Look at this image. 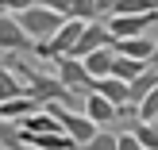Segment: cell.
<instances>
[{"label":"cell","instance_id":"obj_1","mask_svg":"<svg viewBox=\"0 0 158 150\" xmlns=\"http://www.w3.org/2000/svg\"><path fill=\"white\" fill-rule=\"evenodd\" d=\"M15 19L23 23V31H27L35 43H43V39L58 35V31H62V23H66L69 15L54 12V8H46V4H31V8H23V12H15Z\"/></svg>","mask_w":158,"mask_h":150},{"label":"cell","instance_id":"obj_2","mask_svg":"<svg viewBox=\"0 0 158 150\" xmlns=\"http://www.w3.org/2000/svg\"><path fill=\"white\" fill-rule=\"evenodd\" d=\"M85 23L89 19H77V15H69L66 23H62V31L58 35H50V39H43V43H35V54L39 58H62V54H73V46H77V39H81V31H85Z\"/></svg>","mask_w":158,"mask_h":150},{"label":"cell","instance_id":"obj_3","mask_svg":"<svg viewBox=\"0 0 158 150\" xmlns=\"http://www.w3.org/2000/svg\"><path fill=\"white\" fill-rule=\"evenodd\" d=\"M54 73L62 77V81L69 85V89L77 92V96H89L93 89H97V77L85 69L81 58H73V54H62V58H54Z\"/></svg>","mask_w":158,"mask_h":150},{"label":"cell","instance_id":"obj_4","mask_svg":"<svg viewBox=\"0 0 158 150\" xmlns=\"http://www.w3.org/2000/svg\"><path fill=\"white\" fill-rule=\"evenodd\" d=\"M23 50H35V39L23 31L15 12H0V54H23Z\"/></svg>","mask_w":158,"mask_h":150},{"label":"cell","instance_id":"obj_5","mask_svg":"<svg viewBox=\"0 0 158 150\" xmlns=\"http://www.w3.org/2000/svg\"><path fill=\"white\" fill-rule=\"evenodd\" d=\"M158 23V12H139V15H108V31L112 39H131V35H147V27Z\"/></svg>","mask_w":158,"mask_h":150},{"label":"cell","instance_id":"obj_6","mask_svg":"<svg viewBox=\"0 0 158 150\" xmlns=\"http://www.w3.org/2000/svg\"><path fill=\"white\" fill-rule=\"evenodd\" d=\"M85 116H89V120H97L100 127H120V108H116L104 92H97V89L85 96Z\"/></svg>","mask_w":158,"mask_h":150},{"label":"cell","instance_id":"obj_7","mask_svg":"<svg viewBox=\"0 0 158 150\" xmlns=\"http://www.w3.org/2000/svg\"><path fill=\"white\" fill-rule=\"evenodd\" d=\"M116 54H127V58H143V62H151L154 54H158V39H151V35L116 39Z\"/></svg>","mask_w":158,"mask_h":150},{"label":"cell","instance_id":"obj_8","mask_svg":"<svg viewBox=\"0 0 158 150\" xmlns=\"http://www.w3.org/2000/svg\"><path fill=\"white\" fill-rule=\"evenodd\" d=\"M39 108H46L43 100H35L31 96V92H23V96H12V100H4V104H0V120H27L31 112H39Z\"/></svg>","mask_w":158,"mask_h":150},{"label":"cell","instance_id":"obj_9","mask_svg":"<svg viewBox=\"0 0 158 150\" xmlns=\"http://www.w3.org/2000/svg\"><path fill=\"white\" fill-rule=\"evenodd\" d=\"M81 62H85V69H89V73L100 81V77H108V73H112V62H116V46H100V50L85 54Z\"/></svg>","mask_w":158,"mask_h":150},{"label":"cell","instance_id":"obj_10","mask_svg":"<svg viewBox=\"0 0 158 150\" xmlns=\"http://www.w3.org/2000/svg\"><path fill=\"white\" fill-rule=\"evenodd\" d=\"M97 92H104V96L112 100L116 108L131 104V85H127V81H120V77H112V73H108V77H100V81H97Z\"/></svg>","mask_w":158,"mask_h":150},{"label":"cell","instance_id":"obj_11","mask_svg":"<svg viewBox=\"0 0 158 150\" xmlns=\"http://www.w3.org/2000/svg\"><path fill=\"white\" fill-rule=\"evenodd\" d=\"M151 69V62H143V58H127V54H116V62H112V77H120V81H135L139 73H147Z\"/></svg>","mask_w":158,"mask_h":150},{"label":"cell","instance_id":"obj_12","mask_svg":"<svg viewBox=\"0 0 158 150\" xmlns=\"http://www.w3.org/2000/svg\"><path fill=\"white\" fill-rule=\"evenodd\" d=\"M23 92H27V81H23L12 66H0V104L12 100V96H23Z\"/></svg>","mask_w":158,"mask_h":150},{"label":"cell","instance_id":"obj_13","mask_svg":"<svg viewBox=\"0 0 158 150\" xmlns=\"http://www.w3.org/2000/svg\"><path fill=\"white\" fill-rule=\"evenodd\" d=\"M154 85H158V66H151V69H147V73H139L135 77V81H131V104H143V100H147V92H151L154 89Z\"/></svg>","mask_w":158,"mask_h":150},{"label":"cell","instance_id":"obj_14","mask_svg":"<svg viewBox=\"0 0 158 150\" xmlns=\"http://www.w3.org/2000/svg\"><path fill=\"white\" fill-rule=\"evenodd\" d=\"M81 150H120V131H112V127H100L97 135L89 139Z\"/></svg>","mask_w":158,"mask_h":150},{"label":"cell","instance_id":"obj_15","mask_svg":"<svg viewBox=\"0 0 158 150\" xmlns=\"http://www.w3.org/2000/svg\"><path fill=\"white\" fill-rule=\"evenodd\" d=\"M131 131L139 135V143H143L147 150H158V123H151V120H135V123H131Z\"/></svg>","mask_w":158,"mask_h":150},{"label":"cell","instance_id":"obj_16","mask_svg":"<svg viewBox=\"0 0 158 150\" xmlns=\"http://www.w3.org/2000/svg\"><path fill=\"white\" fill-rule=\"evenodd\" d=\"M69 15H77V19H100V4L97 0H73V12Z\"/></svg>","mask_w":158,"mask_h":150},{"label":"cell","instance_id":"obj_17","mask_svg":"<svg viewBox=\"0 0 158 150\" xmlns=\"http://www.w3.org/2000/svg\"><path fill=\"white\" fill-rule=\"evenodd\" d=\"M120 150H147V146L139 143V135H135L131 127H123V131H120Z\"/></svg>","mask_w":158,"mask_h":150},{"label":"cell","instance_id":"obj_18","mask_svg":"<svg viewBox=\"0 0 158 150\" xmlns=\"http://www.w3.org/2000/svg\"><path fill=\"white\" fill-rule=\"evenodd\" d=\"M31 4H43V0H0V12H23Z\"/></svg>","mask_w":158,"mask_h":150},{"label":"cell","instance_id":"obj_19","mask_svg":"<svg viewBox=\"0 0 158 150\" xmlns=\"http://www.w3.org/2000/svg\"><path fill=\"white\" fill-rule=\"evenodd\" d=\"M46 8H54V12H62V15H69L73 12V0H43Z\"/></svg>","mask_w":158,"mask_h":150},{"label":"cell","instance_id":"obj_20","mask_svg":"<svg viewBox=\"0 0 158 150\" xmlns=\"http://www.w3.org/2000/svg\"><path fill=\"white\" fill-rule=\"evenodd\" d=\"M151 66H158V54H154V58H151Z\"/></svg>","mask_w":158,"mask_h":150},{"label":"cell","instance_id":"obj_21","mask_svg":"<svg viewBox=\"0 0 158 150\" xmlns=\"http://www.w3.org/2000/svg\"><path fill=\"white\" fill-rule=\"evenodd\" d=\"M0 150H8V146H4V143H0Z\"/></svg>","mask_w":158,"mask_h":150},{"label":"cell","instance_id":"obj_22","mask_svg":"<svg viewBox=\"0 0 158 150\" xmlns=\"http://www.w3.org/2000/svg\"><path fill=\"white\" fill-rule=\"evenodd\" d=\"M23 150H31V146H23Z\"/></svg>","mask_w":158,"mask_h":150},{"label":"cell","instance_id":"obj_23","mask_svg":"<svg viewBox=\"0 0 158 150\" xmlns=\"http://www.w3.org/2000/svg\"><path fill=\"white\" fill-rule=\"evenodd\" d=\"M154 123H158V120H154Z\"/></svg>","mask_w":158,"mask_h":150}]
</instances>
